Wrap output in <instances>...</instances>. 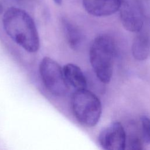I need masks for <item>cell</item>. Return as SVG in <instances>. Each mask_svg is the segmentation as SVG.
Segmentation results:
<instances>
[{"label": "cell", "instance_id": "8", "mask_svg": "<svg viewBox=\"0 0 150 150\" xmlns=\"http://www.w3.org/2000/svg\"><path fill=\"white\" fill-rule=\"evenodd\" d=\"M63 71L69 86L73 87L76 90L87 88L86 78L78 66L73 63H67L63 67Z\"/></svg>", "mask_w": 150, "mask_h": 150}, {"label": "cell", "instance_id": "11", "mask_svg": "<svg viewBox=\"0 0 150 150\" xmlns=\"http://www.w3.org/2000/svg\"><path fill=\"white\" fill-rule=\"evenodd\" d=\"M142 129V135L146 144H150V119L146 115L141 116L140 118Z\"/></svg>", "mask_w": 150, "mask_h": 150}, {"label": "cell", "instance_id": "12", "mask_svg": "<svg viewBox=\"0 0 150 150\" xmlns=\"http://www.w3.org/2000/svg\"><path fill=\"white\" fill-rule=\"evenodd\" d=\"M142 142L137 137H132L128 140V146L129 149H141L142 148Z\"/></svg>", "mask_w": 150, "mask_h": 150}, {"label": "cell", "instance_id": "6", "mask_svg": "<svg viewBox=\"0 0 150 150\" xmlns=\"http://www.w3.org/2000/svg\"><path fill=\"white\" fill-rule=\"evenodd\" d=\"M98 141L103 149L124 150L127 146L126 132L120 122H112L101 131Z\"/></svg>", "mask_w": 150, "mask_h": 150}, {"label": "cell", "instance_id": "7", "mask_svg": "<svg viewBox=\"0 0 150 150\" xmlns=\"http://www.w3.org/2000/svg\"><path fill=\"white\" fill-rule=\"evenodd\" d=\"M123 0H83L86 11L98 17L107 16L119 11Z\"/></svg>", "mask_w": 150, "mask_h": 150}, {"label": "cell", "instance_id": "2", "mask_svg": "<svg viewBox=\"0 0 150 150\" xmlns=\"http://www.w3.org/2000/svg\"><path fill=\"white\" fill-rule=\"evenodd\" d=\"M115 53L114 41L108 35L97 36L90 46V64L96 76L103 83H108L111 79Z\"/></svg>", "mask_w": 150, "mask_h": 150}, {"label": "cell", "instance_id": "5", "mask_svg": "<svg viewBox=\"0 0 150 150\" xmlns=\"http://www.w3.org/2000/svg\"><path fill=\"white\" fill-rule=\"evenodd\" d=\"M124 28L131 32H139L144 25L145 15L139 0H123L119 9Z\"/></svg>", "mask_w": 150, "mask_h": 150}, {"label": "cell", "instance_id": "10", "mask_svg": "<svg viewBox=\"0 0 150 150\" xmlns=\"http://www.w3.org/2000/svg\"><path fill=\"white\" fill-rule=\"evenodd\" d=\"M62 24L69 46L73 49H77L80 46L82 40V34L80 30L67 19L63 18Z\"/></svg>", "mask_w": 150, "mask_h": 150}, {"label": "cell", "instance_id": "9", "mask_svg": "<svg viewBox=\"0 0 150 150\" xmlns=\"http://www.w3.org/2000/svg\"><path fill=\"white\" fill-rule=\"evenodd\" d=\"M133 57L137 60H146L150 53V38L148 33L139 31L135 37L131 47Z\"/></svg>", "mask_w": 150, "mask_h": 150}, {"label": "cell", "instance_id": "3", "mask_svg": "<svg viewBox=\"0 0 150 150\" xmlns=\"http://www.w3.org/2000/svg\"><path fill=\"white\" fill-rule=\"evenodd\" d=\"M71 108L76 120L87 127L95 126L102 112L101 103L97 96L91 91L76 90L71 97Z\"/></svg>", "mask_w": 150, "mask_h": 150}, {"label": "cell", "instance_id": "1", "mask_svg": "<svg viewBox=\"0 0 150 150\" xmlns=\"http://www.w3.org/2000/svg\"><path fill=\"white\" fill-rule=\"evenodd\" d=\"M2 25L8 36L26 51L34 53L39 50L40 40L36 25L25 11L8 8L3 15Z\"/></svg>", "mask_w": 150, "mask_h": 150}, {"label": "cell", "instance_id": "4", "mask_svg": "<svg viewBox=\"0 0 150 150\" xmlns=\"http://www.w3.org/2000/svg\"><path fill=\"white\" fill-rule=\"evenodd\" d=\"M39 74L45 88L52 94L62 97L69 90L63 68L54 60L45 57L39 64Z\"/></svg>", "mask_w": 150, "mask_h": 150}, {"label": "cell", "instance_id": "13", "mask_svg": "<svg viewBox=\"0 0 150 150\" xmlns=\"http://www.w3.org/2000/svg\"><path fill=\"white\" fill-rule=\"evenodd\" d=\"M55 4H56L57 5H60L62 3V1L63 0H53Z\"/></svg>", "mask_w": 150, "mask_h": 150}]
</instances>
